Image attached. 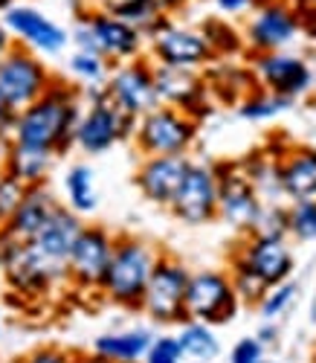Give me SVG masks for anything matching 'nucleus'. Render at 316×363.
<instances>
[{"mask_svg": "<svg viewBox=\"0 0 316 363\" xmlns=\"http://www.w3.org/2000/svg\"><path fill=\"white\" fill-rule=\"evenodd\" d=\"M81 113L84 105L79 99V84H70L55 76L47 94L18 113L12 143L44 148L61 157L76 145V128Z\"/></svg>", "mask_w": 316, "mask_h": 363, "instance_id": "obj_1", "label": "nucleus"}, {"mask_svg": "<svg viewBox=\"0 0 316 363\" xmlns=\"http://www.w3.org/2000/svg\"><path fill=\"white\" fill-rule=\"evenodd\" d=\"M163 250H157L151 241L131 235V233H116V245L111 264L102 279V296L125 311H140L142 296L151 282V274Z\"/></svg>", "mask_w": 316, "mask_h": 363, "instance_id": "obj_2", "label": "nucleus"}, {"mask_svg": "<svg viewBox=\"0 0 316 363\" xmlns=\"http://www.w3.org/2000/svg\"><path fill=\"white\" fill-rule=\"evenodd\" d=\"M201 123L188 113L157 105L145 116L137 119L134 125V145L142 157H169V155H188L198 143Z\"/></svg>", "mask_w": 316, "mask_h": 363, "instance_id": "obj_3", "label": "nucleus"}, {"mask_svg": "<svg viewBox=\"0 0 316 363\" xmlns=\"http://www.w3.org/2000/svg\"><path fill=\"white\" fill-rule=\"evenodd\" d=\"M55 73L44 65V58L33 50L15 44L0 62V102L15 113L26 111L52 87Z\"/></svg>", "mask_w": 316, "mask_h": 363, "instance_id": "obj_4", "label": "nucleus"}, {"mask_svg": "<svg viewBox=\"0 0 316 363\" xmlns=\"http://www.w3.org/2000/svg\"><path fill=\"white\" fill-rule=\"evenodd\" d=\"M238 311H241V299L227 270H215V267L192 270L186 288V320L218 328L232 323Z\"/></svg>", "mask_w": 316, "mask_h": 363, "instance_id": "obj_5", "label": "nucleus"}, {"mask_svg": "<svg viewBox=\"0 0 316 363\" xmlns=\"http://www.w3.org/2000/svg\"><path fill=\"white\" fill-rule=\"evenodd\" d=\"M241 35L249 55L288 50L302 35V9H296L288 0H259Z\"/></svg>", "mask_w": 316, "mask_h": 363, "instance_id": "obj_6", "label": "nucleus"}, {"mask_svg": "<svg viewBox=\"0 0 316 363\" xmlns=\"http://www.w3.org/2000/svg\"><path fill=\"white\" fill-rule=\"evenodd\" d=\"M188 270L180 259L163 253L157 262L151 282L142 296V314L154 325H183L186 323V288H188Z\"/></svg>", "mask_w": 316, "mask_h": 363, "instance_id": "obj_7", "label": "nucleus"}, {"mask_svg": "<svg viewBox=\"0 0 316 363\" xmlns=\"http://www.w3.org/2000/svg\"><path fill=\"white\" fill-rule=\"evenodd\" d=\"M218 172V218L235 233L249 235L259 224L264 201L252 180L244 174L241 163H215Z\"/></svg>", "mask_w": 316, "mask_h": 363, "instance_id": "obj_8", "label": "nucleus"}, {"mask_svg": "<svg viewBox=\"0 0 316 363\" xmlns=\"http://www.w3.org/2000/svg\"><path fill=\"white\" fill-rule=\"evenodd\" d=\"M148 58L160 67H177V70H206L215 62L212 47L201 29L180 26L174 21H166L148 38Z\"/></svg>", "mask_w": 316, "mask_h": 363, "instance_id": "obj_9", "label": "nucleus"}, {"mask_svg": "<svg viewBox=\"0 0 316 363\" xmlns=\"http://www.w3.org/2000/svg\"><path fill=\"white\" fill-rule=\"evenodd\" d=\"M79 23L90 33L93 50H96L99 55H105L111 65L134 62V58H142L145 50H148L145 35L137 33V29L131 23H125L122 18H116L108 6L81 12Z\"/></svg>", "mask_w": 316, "mask_h": 363, "instance_id": "obj_10", "label": "nucleus"}, {"mask_svg": "<svg viewBox=\"0 0 316 363\" xmlns=\"http://www.w3.org/2000/svg\"><path fill=\"white\" fill-rule=\"evenodd\" d=\"M105 87H108V99L131 119H140L160 105L157 82H154V62L148 55L125 65H113Z\"/></svg>", "mask_w": 316, "mask_h": 363, "instance_id": "obj_11", "label": "nucleus"}, {"mask_svg": "<svg viewBox=\"0 0 316 363\" xmlns=\"http://www.w3.org/2000/svg\"><path fill=\"white\" fill-rule=\"evenodd\" d=\"M169 213L188 227H203L218 221V172L215 163L192 160L183 184L169 206Z\"/></svg>", "mask_w": 316, "mask_h": 363, "instance_id": "obj_12", "label": "nucleus"}, {"mask_svg": "<svg viewBox=\"0 0 316 363\" xmlns=\"http://www.w3.org/2000/svg\"><path fill=\"white\" fill-rule=\"evenodd\" d=\"M249 67L256 73V82L261 90L281 99H302L313 87V70L302 55L278 50V52H261L249 55Z\"/></svg>", "mask_w": 316, "mask_h": 363, "instance_id": "obj_13", "label": "nucleus"}, {"mask_svg": "<svg viewBox=\"0 0 316 363\" xmlns=\"http://www.w3.org/2000/svg\"><path fill=\"white\" fill-rule=\"evenodd\" d=\"M113 245H116V235L108 227L84 224L67 259L70 285H76L79 291H99L105 270L111 264V256H113Z\"/></svg>", "mask_w": 316, "mask_h": 363, "instance_id": "obj_14", "label": "nucleus"}, {"mask_svg": "<svg viewBox=\"0 0 316 363\" xmlns=\"http://www.w3.org/2000/svg\"><path fill=\"white\" fill-rule=\"evenodd\" d=\"M0 21L6 23L15 44L33 50L38 55H58V52H64L67 44H70L67 29L61 26L55 18H50L47 12H41L38 6L18 4V6L6 9Z\"/></svg>", "mask_w": 316, "mask_h": 363, "instance_id": "obj_15", "label": "nucleus"}, {"mask_svg": "<svg viewBox=\"0 0 316 363\" xmlns=\"http://www.w3.org/2000/svg\"><path fill=\"white\" fill-rule=\"evenodd\" d=\"M154 82H157L160 105L177 108L192 119H198V123H203V116H212L215 99L209 94L203 70H177V67L154 65Z\"/></svg>", "mask_w": 316, "mask_h": 363, "instance_id": "obj_16", "label": "nucleus"}, {"mask_svg": "<svg viewBox=\"0 0 316 363\" xmlns=\"http://www.w3.org/2000/svg\"><path fill=\"white\" fill-rule=\"evenodd\" d=\"M134 125H137V119L122 113L113 102L84 108V113L79 119V128H76V148L87 157L105 155V151H111L113 145L131 140Z\"/></svg>", "mask_w": 316, "mask_h": 363, "instance_id": "obj_17", "label": "nucleus"}, {"mask_svg": "<svg viewBox=\"0 0 316 363\" xmlns=\"http://www.w3.org/2000/svg\"><path fill=\"white\" fill-rule=\"evenodd\" d=\"M232 259L244 262L267 288L281 285L293 277L296 256L288 245V238H264V235H244L235 247Z\"/></svg>", "mask_w": 316, "mask_h": 363, "instance_id": "obj_18", "label": "nucleus"}, {"mask_svg": "<svg viewBox=\"0 0 316 363\" xmlns=\"http://www.w3.org/2000/svg\"><path fill=\"white\" fill-rule=\"evenodd\" d=\"M192 166L188 155H169V157H142L137 172H134V184L140 195L154 203V206H171L183 177Z\"/></svg>", "mask_w": 316, "mask_h": 363, "instance_id": "obj_19", "label": "nucleus"}, {"mask_svg": "<svg viewBox=\"0 0 316 363\" xmlns=\"http://www.w3.org/2000/svg\"><path fill=\"white\" fill-rule=\"evenodd\" d=\"M278 189L284 201H316V148L290 143L276 157Z\"/></svg>", "mask_w": 316, "mask_h": 363, "instance_id": "obj_20", "label": "nucleus"}, {"mask_svg": "<svg viewBox=\"0 0 316 363\" xmlns=\"http://www.w3.org/2000/svg\"><path fill=\"white\" fill-rule=\"evenodd\" d=\"M61 203L55 201V195L47 189V186H33L26 189L21 206L15 209V216L0 227L9 241H18V245H26V241H33L44 227L47 221L52 218V213L58 209Z\"/></svg>", "mask_w": 316, "mask_h": 363, "instance_id": "obj_21", "label": "nucleus"}, {"mask_svg": "<svg viewBox=\"0 0 316 363\" xmlns=\"http://www.w3.org/2000/svg\"><path fill=\"white\" fill-rule=\"evenodd\" d=\"M206 84L215 105H241L247 96L259 90L256 73L249 65H235V62H212L206 67Z\"/></svg>", "mask_w": 316, "mask_h": 363, "instance_id": "obj_22", "label": "nucleus"}, {"mask_svg": "<svg viewBox=\"0 0 316 363\" xmlns=\"http://www.w3.org/2000/svg\"><path fill=\"white\" fill-rule=\"evenodd\" d=\"M151 343H154V331L148 325H134V328L105 331V335L93 337L90 352H96L113 363H142Z\"/></svg>", "mask_w": 316, "mask_h": 363, "instance_id": "obj_23", "label": "nucleus"}, {"mask_svg": "<svg viewBox=\"0 0 316 363\" xmlns=\"http://www.w3.org/2000/svg\"><path fill=\"white\" fill-rule=\"evenodd\" d=\"M55 160H58V155H52V151L9 143L4 172L12 174L15 180H21L26 189H33V186H47V177H50Z\"/></svg>", "mask_w": 316, "mask_h": 363, "instance_id": "obj_24", "label": "nucleus"}, {"mask_svg": "<svg viewBox=\"0 0 316 363\" xmlns=\"http://www.w3.org/2000/svg\"><path fill=\"white\" fill-rule=\"evenodd\" d=\"M64 203L76 216H93L99 209L96 169L87 163H73L64 174Z\"/></svg>", "mask_w": 316, "mask_h": 363, "instance_id": "obj_25", "label": "nucleus"}, {"mask_svg": "<svg viewBox=\"0 0 316 363\" xmlns=\"http://www.w3.org/2000/svg\"><path fill=\"white\" fill-rule=\"evenodd\" d=\"M177 343L186 363H215L220 357V340L206 323L186 320L183 325H177Z\"/></svg>", "mask_w": 316, "mask_h": 363, "instance_id": "obj_26", "label": "nucleus"}, {"mask_svg": "<svg viewBox=\"0 0 316 363\" xmlns=\"http://www.w3.org/2000/svg\"><path fill=\"white\" fill-rule=\"evenodd\" d=\"M201 33H203V38H206L209 47H212L215 62H232L235 55L247 52L244 35L238 33V29H235L230 21H224V18H209V21H203V23H201Z\"/></svg>", "mask_w": 316, "mask_h": 363, "instance_id": "obj_27", "label": "nucleus"}, {"mask_svg": "<svg viewBox=\"0 0 316 363\" xmlns=\"http://www.w3.org/2000/svg\"><path fill=\"white\" fill-rule=\"evenodd\" d=\"M67 70L79 84H105L113 65L99 52H84V50H73L67 58Z\"/></svg>", "mask_w": 316, "mask_h": 363, "instance_id": "obj_28", "label": "nucleus"}, {"mask_svg": "<svg viewBox=\"0 0 316 363\" xmlns=\"http://www.w3.org/2000/svg\"><path fill=\"white\" fill-rule=\"evenodd\" d=\"M290 99H281V96H273L267 94V90H256L252 96H247L235 111L241 119H247V123H267V119H276L278 113L284 111H290Z\"/></svg>", "mask_w": 316, "mask_h": 363, "instance_id": "obj_29", "label": "nucleus"}, {"mask_svg": "<svg viewBox=\"0 0 316 363\" xmlns=\"http://www.w3.org/2000/svg\"><path fill=\"white\" fill-rule=\"evenodd\" d=\"M296 299H299V285H296L293 279H288V282H281V285H273V288L261 296V302L256 306V311H259L261 320L278 323L284 314L293 308Z\"/></svg>", "mask_w": 316, "mask_h": 363, "instance_id": "obj_30", "label": "nucleus"}, {"mask_svg": "<svg viewBox=\"0 0 316 363\" xmlns=\"http://www.w3.org/2000/svg\"><path fill=\"white\" fill-rule=\"evenodd\" d=\"M230 279H232V288H235V294H238V299H241V306H252L256 308L259 302H261V296L270 291L252 270L244 264V262H238V259H232L230 256Z\"/></svg>", "mask_w": 316, "mask_h": 363, "instance_id": "obj_31", "label": "nucleus"}, {"mask_svg": "<svg viewBox=\"0 0 316 363\" xmlns=\"http://www.w3.org/2000/svg\"><path fill=\"white\" fill-rule=\"evenodd\" d=\"M288 227L290 238L296 241H316V201H296L288 203Z\"/></svg>", "mask_w": 316, "mask_h": 363, "instance_id": "obj_32", "label": "nucleus"}, {"mask_svg": "<svg viewBox=\"0 0 316 363\" xmlns=\"http://www.w3.org/2000/svg\"><path fill=\"white\" fill-rule=\"evenodd\" d=\"M249 235H264V238H288L290 227H288V206L284 203H264L259 224Z\"/></svg>", "mask_w": 316, "mask_h": 363, "instance_id": "obj_33", "label": "nucleus"}, {"mask_svg": "<svg viewBox=\"0 0 316 363\" xmlns=\"http://www.w3.org/2000/svg\"><path fill=\"white\" fill-rule=\"evenodd\" d=\"M23 195H26V186L21 184V180H15L6 172H0V227L15 216V209L21 206Z\"/></svg>", "mask_w": 316, "mask_h": 363, "instance_id": "obj_34", "label": "nucleus"}, {"mask_svg": "<svg viewBox=\"0 0 316 363\" xmlns=\"http://www.w3.org/2000/svg\"><path fill=\"white\" fill-rule=\"evenodd\" d=\"M142 363H186L180 343H177V335H169V331L154 335V343H151Z\"/></svg>", "mask_w": 316, "mask_h": 363, "instance_id": "obj_35", "label": "nucleus"}, {"mask_svg": "<svg viewBox=\"0 0 316 363\" xmlns=\"http://www.w3.org/2000/svg\"><path fill=\"white\" fill-rule=\"evenodd\" d=\"M264 360H267V346L256 335L238 337L230 349V363H264Z\"/></svg>", "mask_w": 316, "mask_h": 363, "instance_id": "obj_36", "label": "nucleus"}, {"mask_svg": "<svg viewBox=\"0 0 316 363\" xmlns=\"http://www.w3.org/2000/svg\"><path fill=\"white\" fill-rule=\"evenodd\" d=\"M23 363H73V352L55 343H44V346H35L33 352H26Z\"/></svg>", "mask_w": 316, "mask_h": 363, "instance_id": "obj_37", "label": "nucleus"}, {"mask_svg": "<svg viewBox=\"0 0 316 363\" xmlns=\"http://www.w3.org/2000/svg\"><path fill=\"white\" fill-rule=\"evenodd\" d=\"M218 6V12L224 15H244V12H252L259 6V0H212Z\"/></svg>", "mask_w": 316, "mask_h": 363, "instance_id": "obj_38", "label": "nucleus"}, {"mask_svg": "<svg viewBox=\"0 0 316 363\" xmlns=\"http://www.w3.org/2000/svg\"><path fill=\"white\" fill-rule=\"evenodd\" d=\"M15 123H18V113H15L12 108H6L4 102H0V143H12Z\"/></svg>", "mask_w": 316, "mask_h": 363, "instance_id": "obj_39", "label": "nucleus"}, {"mask_svg": "<svg viewBox=\"0 0 316 363\" xmlns=\"http://www.w3.org/2000/svg\"><path fill=\"white\" fill-rule=\"evenodd\" d=\"M256 337L270 349V346H276V343H278V337H281V325H278V323H273V320H261V325L256 328Z\"/></svg>", "mask_w": 316, "mask_h": 363, "instance_id": "obj_40", "label": "nucleus"}, {"mask_svg": "<svg viewBox=\"0 0 316 363\" xmlns=\"http://www.w3.org/2000/svg\"><path fill=\"white\" fill-rule=\"evenodd\" d=\"M302 33H307V38L316 44V6L302 9Z\"/></svg>", "mask_w": 316, "mask_h": 363, "instance_id": "obj_41", "label": "nucleus"}, {"mask_svg": "<svg viewBox=\"0 0 316 363\" xmlns=\"http://www.w3.org/2000/svg\"><path fill=\"white\" fill-rule=\"evenodd\" d=\"M15 47V38L9 35V29H6V23L0 21V62H4V58L9 55V50Z\"/></svg>", "mask_w": 316, "mask_h": 363, "instance_id": "obj_42", "label": "nucleus"}, {"mask_svg": "<svg viewBox=\"0 0 316 363\" xmlns=\"http://www.w3.org/2000/svg\"><path fill=\"white\" fill-rule=\"evenodd\" d=\"M73 363H113V360H108V357L87 349V352H73Z\"/></svg>", "mask_w": 316, "mask_h": 363, "instance_id": "obj_43", "label": "nucleus"}, {"mask_svg": "<svg viewBox=\"0 0 316 363\" xmlns=\"http://www.w3.org/2000/svg\"><path fill=\"white\" fill-rule=\"evenodd\" d=\"M18 4H23V0H0V15H4L6 9H12V6H18Z\"/></svg>", "mask_w": 316, "mask_h": 363, "instance_id": "obj_44", "label": "nucleus"}, {"mask_svg": "<svg viewBox=\"0 0 316 363\" xmlns=\"http://www.w3.org/2000/svg\"><path fill=\"white\" fill-rule=\"evenodd\" d=\"M288 4H293L296 9H305V6H310V4H313V0H288Z\"/></svg>", "mask_w": 316, "mask_h": 363, "instance_id": "obj_45", "label": "nucleus"}, {"mask_svg": "<svg viewBox=\"0 0 316 363\" xmlns=\"http://www.w3.org/2000/svg\"><path fill=\"white\" fill-rule=\"evenodd\" d=\"M0 335H4V308H0Z\"/></svg>", "mask_w": 316, "mask_h": 363, "instance_id": "obj_46", "label": "nucleus"}, {"mask_svg": "<svg viewBox=\"0 0 316 363\" xmlns=\"http://www.w3.org/2000/svg\"><path fill=\"white\" fill-rule=\"evenodd\" d=\"M6 363H23V357H12V360H6Z\"/></svg>", "mask_w": 316, "mask_h": 363, "instance_id": "obj_47", "label": "nucleus"}, {"mask_svg": "<svg viewBox=\"0 0 316 363\" xmlns=\"http://www.w3.org/2000/svg\"><path fill=\"white\" fill-rule=\"evenodd\" d=\"M310 6H316V0H313V4H310Z\"/></svg>", "mask_w": 316, "mask_h": 363, "instance_id": "obj_48", "label": "nucleus"}, {"mask_svg": "<svg viewBox=\"0 0 316 363\" xmlns=\"http://www.w3.org/2000/svg\"><path fill=\"white\" fill-rule=\"evenodd\" d=\"M313 363H316V357H313Z\"/></svg>", "mask_w": 316, "mask_h": 363, "instance_id": "obj_49", "label": "nucleus"}, {"mask_svg": "<svg viewBox=\"0 0 316 363\" xmlns=\"http://www.w3.org/2000/svg\"><path fill=\"white\" fill-rule=\"evenodd\" d=\"M264 363H270V360H264Z\"/></svg>", "mask_w": 316, "mask_h": 363, "instance_id": "obj_50", "label": "nucleus"}]
</instances>
